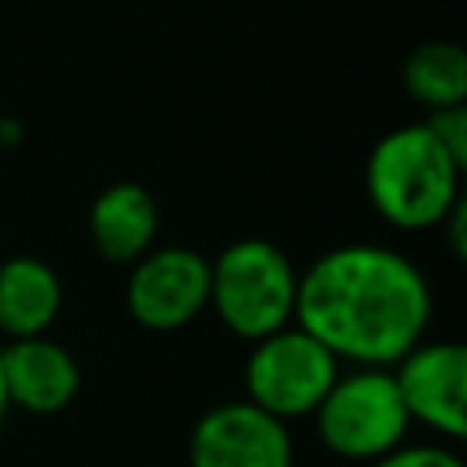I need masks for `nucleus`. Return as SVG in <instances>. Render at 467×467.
<instances>
[{"instance_id": "nucleus-1", "label": "nucleus", "mask_w": 467, "mask_h": 467, "mask_svg": "<svg viewBox=\"0 0 467 467\" xmlns=\"http://www.w3.org/2000/svg\"><path fill=\"white\" fill-rule=\"evenodd\" d=\"M339 361L390 368L431 325L423 270L383 244H339L299 270L296 317Z\"/></svg>"}, {"instance_id": "nucleus-2", "label": "nucleus", "mask_w": 467, "mask_h": 467, "mask_svg": "<svg viewBox=\"0 0 467 467\" xmlns=\"http://www.w3.org/2000/svg\"><path fill=\"white\" fill-rule=\"evenodd\" d=\"M463 168L445 153L431 128L401 124L387 131L365 161V193L379 219L398 230L420 234L445 223L460 197Z\"/></svg>"}, {"instance_id": "nucleus-3", "label": "nucleus", "mask_w": 467, "mask_h": 467, "mask_svg": "<svg viewBox=\"0 0 467 467\" xmlns=\"http://www.w3.org/2000/svg\"><path fill=\"white\" fill-rule=\"evenodd\" d=\"M208 306L234 336L255 343L292 325L299 270L285 248L263 237H241L208 259Z\"/></svg>"}, {"instance_id": "nucleus-4", "label": "nucleus", "mask_w": 467, "mask_h": 467, "mask_svg": "<svg viewBox=\"0 0 467 467\" xmlns=\"http://www.w3.org/2000/svg\"><path fill=\"white\" fill-rule=\"evenodd\" d=\"M412 420L398 394L390 368L339 372L321 405L314 409V431L321 445L354 463H376L379 456L405 445Z\"/></svg>"}, {"instance_id": "nucleus-5", "label": "nucleus", "mask_w": 467, "mask_h": 467, "mask_svg": "<svg viewBox=\"0 0 467 467\" xmlns=\"http://www.w3.org/2000/svg\"><path fill=\"white\" fill-rule=\"evenodd\" d=\"M336 376L339 358L299 325H288L252 343L244 361V401L288 423L296 416H314Z\"/></svg>"}, {"instance_id": "nucleus-6", "label": "nucleus", "mask_w": 467, "mask_h": 467, "mask_svg": "<svg viewBox=\"0 0 467 467\" xmlns=\"http://www.w3.org/2000/svg\"><path fill=\"white\" fill-rule=\"evenodd\" d=\"M208 259L190 244L150 248L131 263L124 303L128 314L153 332H175L208 306Z\"/></svg>"}, {"instance_id": "nucleus-7", "label": "nucleus", "mask_w": 467, "mask_h": 467, "mask_svg": "<svg viewBox=\"0 0 467 467\" xmlns=\"http://www.w3.org/2000/svg\"><path fill=\"white\" fill-rule=\"evenodd\" d=\"M412 423L460 441L467 434V347L456 339H420L390 365Z\"/></svg>"}, {"instance_id": "nucleus-8", "label": "nucleus", "mask_w": 467, "mask_h": 467, "mask_svg": "<svg viewBox=\"0 0 467 467\" xmlns=\"http://www.w3.org/2000/svg\"><path fill=\"white\" fill-rule=\"evenodd\" d=\"M190 467H292V431L244 398L212 405L190 431Z\"/></svg>"}, {"instance_id": "nucleus-9", "label": "nucleus", "mask_w": 467, "mask_h": 467, "mask_svg": "<svg viewBox=\"0 0 467 467\" xmlns=\"http://www.w3.org/2000/svg\"><path fill=\"white\" fill-rule=\"evenodd\" d=\"M0 350H4V387L15 409L51 416V412H62L77 398L80 365L51 336L7 339Z\"/></svg>"}, {"instance_id": "nucleus-10", "label": "nucleus", "mask_w": 467, "mask_h": 467, "mask_svg": "<svg viewBox=\"0 0 467 467\" xmlns=\"http://www.w3.org/2000/svg\"><path fill=\"white\" fill-rule=\"evenodd\" d=\"M157 201L142 182L120 179L99 190L88 208V234L102 259L109 263H135L157 241Z\"/></svg>"}, {"instance_id": "nucleus-11", "label": "nucleus", "mask_w": 467, "mask_h": 467, "mask_svg": "<svg viewBox=\"0 0 467 467\" xmlns=\"http://www.w3.org/2000/svg\"><path fill=\"white\" fill-rule=\"evenodd\" d=\"M62 310V281L36 255L0 263V332L7 339L47 336Z\"/></svg>"}, {"instance_id": "nucleus-12", "label": "nucleus", "mask_w": 467, "mask_h": 467, "mask_svg": "<svg viewBox=\"0 0 467 467\" xmlns=\"http://www.w3.org/2000/svg\"><path fill=\"white\" fill-rule=\"evenodd\" d=\"M401 88L423 109L467 102V51L456 40H427L401 62Z\"/></svg>"}, {"instance_id": "nucleus-13", "label": "nucleus", "mask_w": 467, "mask_h": 467, "mask_svg": "<svg viewBox=\"0 0 467 467\" xmlns=\"http://www.w3.org/2000/svg\"><path fill=\"white\" fill-rule=\"evenodd\" d=\"M423 124H427L431 135L445 146V153H449L460 168H467V102H463V106L434 109Z\"/></svg>"}, {"instance_id": "nucleus-14", "label": "nucleus", "mask_w": 467, "mask_h": 467, "mask_svg": "<svg viewBox=\"0 0 467 467\" xmlns=\"http://www.w3.org/2000/svg\"><path fill=\"white\" fill-rule=\"evenodd\" d=\"M372 467H463L460 452L449 445H398L394 452L379 456Z\"/></svg>"}, {"instance_id": "nucleus-15", "label": "nucleus", "mask_w": 467, "mask_h": 467, "mask_svg": "<svg viewBox=\"0 0 467 467\" xmlns=\"http://www.w3.org/2000/svg\"><path fill=\"white\" fill-rule=\"evenodd\" d=\"M7 409H11V401H7V387H4V350H0V423H4Z\"/></svg>"}]
</instances>
